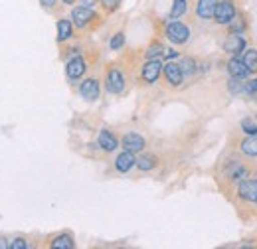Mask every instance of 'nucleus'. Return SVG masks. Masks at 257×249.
<instances>
[{"mask_svg": "<svg viewBox=\"0 0 257 249\" xmlns=\"http://www.w3.org/2000/svg\"><path fill=\"white\" fill-rule=\"evenodd\" d=\"M225 174H227V178H229V180H241V178H245V176H247V168H245L239 160H233V162H229V164H227Z\"/></svg>", "mask_w": 257, "mask_h": 249, "instance_id": "15", "label": "nucleus"}, {"mask_svg": "<svg viewBox=\"0 0 257 249\" xmlns=\"http://www.w3.org/2000/svg\"><path fill=\"white\" fill-rule=\"evenodd\" d=\"M0 247H10V243L6 239H0Z\"/></svg>", "mask_w": 257, "mask_h": 249, "instance_id": "34", "label": "nucleus"}, {"mask_svg": "<svg viewBox=\"0 0 257 249\" xmlns=\"http://www.w3.org/2000/svg\"><path fill=\"white\" fill-rule=\"evenodd\" d=\"M93 18H95V12L89 6H79V8H73L71 12V20L77 28H85Z\"/></svg>", "mask_w": 257, "mask_h": 249, "instance_id": "4", "label": "nucleus"}, {"mask_svg": "<svg viewBox=\"0 0 257 249\" xmlns=\"http://www.w3.org/2000/svg\"><path fill=\"white\" fill-rule=\"evenodd\" d=\"M101 2H103V6H105L107 10H117L119 4H121V0H101Z\"/></svg>", "mask_w": 257, "mask_h": 249, "instance_id": "29", "label": "nucleus"}, {"mask_svg": "<svg viewBox=\"0 0 257 249\" xmlns=\"http://www.w3.org/2000/svg\"><path fill=\"white\" fill-rule=\"evenodd\" d=\"M241 153L245 156H257V135H247L241 143Z\"/></svg>", "mask_w": 257, "mask_h": 249, "instance_id": "17", "label": "nucleus"}, {"mask_svg": "<svg viewBox=\"0 0 257 249\" xmlns=\"http://www.w3.org/2000/svg\"><path fill=\"white\" fill-rule=\"evenodd\" d=\"M214 18L218 24H229L233 18H235V6L231 0H222L216 4V10H214Z\"/></svg>", "mask_w": 257, "mask_h": 249, "instance_id": "2", "label": "nucleus"}, {"mask_svg": "<svg viewBox=\"0 0 257 249\" xmlns=\"http://www.w3.org/2000/svg\"><path fill=\"white\" fill-rule=\"evenodd\" d=\"M54 249H71L73 247V239H71V235H58L52 243H50Z\"/></svg>", "mask_w": 257, "mask_h": 249, "instance_id": "20", "label": "nucleus"}, {"mask_svg": "<svg viewBox=\"0 0 257 249\" xmlns=\"http://www.w3.org/2000/svg\"><path fill=\"white\" fill-rule=\"evenodd\" d=\"M237 194H239L241 200L255 204L257 202V180H241V184H239V188H237Z\"/></svg>", "mask_w": 257, "mask_h": 249, "instance_id": "6", "label": "nucleus"}, {"mask_svg": "<svg viewBox=\"0 0 257 249\" xmlns=\"http://www.w3.org/2000/svg\"><path fill=\"white\" fill-rule=\"evenodd\" d=\"M162 71H164V75H166L170 85H180L182 79H184V73H182L180 65L174 62H168L166 65H162Z\"/></svg>", "mask_w": 257, "mask_h": 249, "instance_id": "7", "label": "nucleus"}, {"mask_svg": "<svg viewBox=\"0 0 257 249\" xmlns=\"http://www.w3.org/2000/svg\"><path fill=\"white\" fill-rule=\"evenodd\" d=\"M65 71H67V77L71 79V81H75V79H79L83 73H85V62H83V58H73V60H69L67 62V67H65Z\"/></svg>", "mask_w": 257, "mask_h": 249, "instance_id": "9", "label": "nucleus"}, {"mask_svg": "<svg viewBox=\"0 0 257 249\" xmlns=\"http://www.w3.org/2000/svg\"><path fill=\"white\" fill-rule=\"evenodd\" d=\"M135 164H137L141 170H153V168H155V164H157V158H155V156H151V155H145V156H141Z\"/></svg>", "mask_w": 257, "mask_h": 249, "instance_id": "22", "label": "nucleus"}, {"mask_svg": "<svg viewBox=\"0 0 257 249\" xmlns=\"http://www.w3.org/2000/svg\"><path fill=\"white\" fill-rule=\"evenodd\" d=\"M229 91H231L233 95L243 93V83H239L237 77H231V79H229Z\"/></svg>", "mask_w": 257, "mask_h": 249, "instance_id": "27", "label": "nucleus"}, {"mask_svg": "<svg viewBox=\"0 0 257 249\" xmlns=\"http://www.w3.org/2000/svg\"><path fill=\"white\" fill-rule=\"evenodd\" d=\"M105 87H107L109 93H115V95L121 93V91L125 89V77H123V73H121L119 69H111V71L107 73Z\"/></svg>", "mask_w": 257, "mask_h": 249, "instance_id": "3", "label": "nucleus"}, {"mask_svg": "<svg viewBox=\"0 0 257 249\" xmlns=\"http://www.w3.org/2000/svg\"><path fill=\"white\" fill-rule=\"evenodd\" d=\"M40 4L46 8H52V6H56V0H40Z\"/></svg>", "mask_w": 257, "mask_h": 249, "instance_id": "32", "label": "nucleus"}, {"mask_svg": "<svg viewBox=\"0 0 257 249\" xmlns=\"http://www.w3.org/2000/svg\"><path fill=\"white\" fill-rule=\"evenodd\" d=\"M123 44H125V36L119 32V34H115V36H113V40H111V44H109V46H111V50H121V48H123Z\"/></svg>", "mask_w": 257, "mask_h": 249, "instance_id": "25", "label": "nucleus"}, {"mask_svg": "<svg viewBox=\"0 0 257 249\" xmlns=\"http://www.w3.org/2000/svg\"><path fill=\"white\" fill-rule=\"evenodd\" d=\"M224 50L227 54H239V52H243V50H245V38H243L241 34H237V32H231V34L225 38Z\"/></svg>", "mask_w": 257, "mask_h": 249, "instance_id": "5", "label": "nucleus"}, {"mask_svg": "<svg viewBox=\"0 0 257 249\" xmlns=\"http://www.w3.org/2000/svg\"><path fill=\"white\" fill-rule=\"evenodd\" d=\"M241 129H243L245 135H257V125L253 121H249V119H243L241 121Z\"/></svg>", "mask_w": 257, "mask_h": 249, "instance_id": "26", "label": "nucleus"}, {"mask_svg": "<svg viewBox=\"0 0 257 249\" xmlns=\"http://www.w3.org/2000/svg\"><path fill=\"white\" fill-rule=\"evenodd\" d=\"M65 4H73V2H75V0H64Z\"/></svg>", "mask_w": 257, "mask_h": 249, "instance_id": "35", "label": "nucleus"}, {"mask_svg": "<svg viewBox=\"0 0 257 249\" xmlns=\"http://www.w3.org/2000/svg\"><path fill=\"white\" fill-rule=\"evenodd\" d=\"M26 247H28L26 239H14V241L10 243V249H26Z\"/></svg>", "mask_w": 257, "mask_h": 249, "instance_id": "30", "label": "nucleus"}, {"mask_svg": "<svg viewBox=\"0 0 257 249\" xmlns=\"http://www.w3.org/2000/svg\"><path fill=\"white\" fill-rule=\"evenodd\" d=\"M135 162H137L135 153L125 151V153H121V155L117 156V160H115V168H117L119 172H128V170L135 166Z\"/></svg>", "mask_w": 257, "mask_h": 249, "instance_id": "14", "label": "nucleus"}, {"mask_svg": "<svg viewBox=\"0 0 257 249\" xmlns=\"http://www.w3.org/2000/svg\"><path fill=\"white\" fill-rule=\"evenodd\" d=\"M186 10H188L186 0H174V2H172V8H170V18L176 20V18H180Z\"/></svg>", "mask_w": 257, "mask_h": 249, "instance_id": "19", "label": "nucleus"}, {"mask_svg": "<svg viewBox=\"0 0 257 249\" xmlns=\"http://www.w3.org/2000/svg\"><path fill=\"white\" fill-rule=\"evenodd\" d=\"M255 178H257V174H255Z\"/></svg>", "mask_w": 257, "mask_h": 249, "instance_id": "36", "label": "nucleus"}, {"mask_svg": "<svg viewBox=\"0 0 257 249\" xmlns=\"http://www.w3.org/2000/svg\"><path fill=\"white\" fill-rule=\"evenodd\" d=\"M216 4H218V0H198V4H196V14H198V18H202V20L214 18Z\"/></svg>", "mask_w": 257, "mask_h": 249, "instance_id": "11", "label": "nucleus"}, {"mask_svg": "<svg viewBox=\"0 0 257 249\" xmlns=\"http://www.w3.org/2000/svg\"><path fill=\"white\" fill-rule=\"evenodd\" d=\"M123 147L125 151H131V153H141L145 149V139L137 133H128L123 137Z\"/></svg>", "mask_w": 257, "mask_h": 249, "instance_id": "10", "label": "nucleus"}, {"mask_svg": "<svg viewBox=\"0 0 257 249\" xmlns=\"http://www.w3.org/2000/svg\"><path fill=\"white\" fill-rule=\"evenodd\" d=\"M162 56H164V58H168V60H174V58H178V52L170 48V50H164V52H162Z\"/></svg>", "mask_w": 257, "mask_h": 249, "instance_id": "31", "label": "nucleus"}, {"mask_svg": "<svg viewBox=\"0 0 257 249\" xmlns=\"http://www.w3.org/2000/svg\"><path fill=\"white\" fill-rule=\"evenodd\" d=\"M71 32H73V26H71L69 20H60L58 22V40L60 42H65L71 36Z\"/></svg>", "mask_w": 257, "mask_h": 249, "instance_id": "18", "label": "nucleus"}, {"mask_svg": "<svg viewBox=\"0 0 257 249\" xmlns=\"http://www.w3.org/2000/svg\"><path fill=\"white\" fill-rule=\"evenodd\" d=\"M178 65H180L182 73H194V69H196V62H194L192 58H184L182 63H178Z\"/></svg>", "mask_w": 257, "mask_h": 249, "instance_id": "24", "label": "nucleus"}, {"mask_svg": "<svg viewBox=\"0 0 257 249\" xmlns=\"http://www.w3.org/2000/svg\"><path fill=\"white\" fill-rule=\"evenodd\" d=\"M243 63H245V67H247L251 73H255L257 71V50H247V52L243 54Z\"/></svg>", "mask_w": 257, "mask_h": 249, "instance_id": "21", "label": "nucleus"}, {"mask_svg": "<svg viewBox=\"0 0 257 249\" xmlns=\"http://www.w3.org/2000/svg\"><path fill=\"white\" fill-rule=\"evenodd\" d=\"M161 71H162V65L159 60H149V62L145 63V67H143V79L147 83H155L159 79Z\"/></svg>", "mask_w": 257, "mask_h": 249, "instance_id": "8", "label": "nucleus"}, {"mask_svg": "<svg viewBox=\"0 0 257 249\" xmlns=\"http://www.w3.org/2000/svg\"><path fill=\"white\" fill-rule=\"evenodd\" d=\"M79 93L87 101H95L99 97V81L97 79H85L81 83V87H79Z\"/></svg>", "mask_w": 257, "mask_h": 249, "instance_id": "13", "label": "nucleus"}, {"mask_svg": "<svg viewBox=\"0 0 257 249\" xmlns=\"http://www.w3.org/2000/svg\"><path fill=\"white\" fill-rule=\"evenodd\" d=\"M166 38L172 42V44H186L188 38H190V30L188 26H184L182 22H170L166 26Z\"/></svg>", "mask_w": 257, "mask_h": 249, "instance_id": "1", "label": "nucleus"}, {"mask_svg": "<svg viewBox=\"0 0 257 249\" xmlns=\"http://www.w3.org/2000/svg\"><path fill=\"white\" fill-rule=\"evenodd\" d=\"M243 93H247V95L257 93V77L251 79V81H247V83H243Z\"/></svg>", "mask_w": 257, "mask_h": 249, "instance_id": "28", "label": "nucleus"}, {"mask_svg": "<svg viewBox=\"0 0 257 249\" xmlns=\"http://www.w3.org/2000/svg\"><path fill=\"white\" fill-rule=\"evenodd\" d=\"M81 4H83V6H89V8H93V6L97 4V0H81Z\"/></svg>", "mask_w": 257, "mask_h": 249, "instance_id": "33", "label": "nucleus"}, {"mask_svg": "<svg viewBox=\"0 0 257 249\" xmlns=\"http://www.w3.org/2000/svg\"><path fill=\"white\" fill-rule=\"evenodd\" d=\"M99 147H101L103 151H107V153L115 151V149H117V139H115V135L109 133V131H101V133H99Z\"/></svg>", "mask_w": 257, "mask_h": 249, "instance_id": "16", "label": "nucleus"}, {"mask_svg": "<svg viewBox=\"0 0 257 249\" xmlns=\"http://www.w3.org/2000/svg\"><path fill=\"white\" fill-rule=\"evenodd\" d=\"M162 52H164V46L162 44H153L149 50H147V58L149 60H159V56H162Z\"/></svg>", "mask_w": 257, "mask_h": 249, "instance_id": "23", "label": "nucleus"}, {"mask_svg": "<svg viewBox=\"0 0 257 249\" xmlns=\"http://www.w3.org/2000/svg\"><path fill=\"white\" fill-rule=\"evenodd\" d=\"M227 71H229L231 77H237V79H243V77H247V75L251 73V71L245 67L243 60H237V58H231V60L227 62Z\"/></svg>", "mask_w": 257, "mask_h": 249, "instance_id": "12", "label": "nucleus"}]
</instances>
